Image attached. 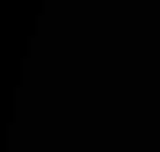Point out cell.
<instances>
[]
</instances>
